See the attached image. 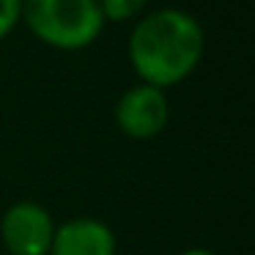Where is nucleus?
<instances>
[{
    "instance_id": "nucleus-3",
    "label": "nucleus",
    "mask_w": 255,
    "mask_h": 255,
    "mask_svg": "<svg viewBox=\"0 0 255 255\" xmlns=\"http://www.w3.org/2000/svg\"><path fill=\"white\" fill-rule=\"evenodd\" d=\"M113 121L129 140H154L170 124L167 91L148 83H134L116 99Z\"/></svg>"
},
{
    "instance_id": "nucleus-6",
    "label": "nucleus",
    "mask_w": 255,
    "mask_h": 255,
    "mask_svg": "<svg viewBox=\"0 0 255 255\" xmlns=\"http://www.w3.org/2000/svg\"><path fill=\"white\" fill-rule=\"evenodd\" d=\"M151 0H96L105 22H137Z\"/></svg>"
},
{
    "instance_id": "nucleus-4",
    "label": "nucleus",
    "mask_w": 255,
    "mask_h": 255,
    "mask_svg": "<svg viewBox=\"0 0 255 255\" xmlns=\"http://www.w3.org/2000/svg\"><path fill=\"white\" fill-rule=\"evenodd\" d=\"M55 217L36 200H17L0 217V242L8 255H50Z\"/></svg>"
},
{
    "instance_id": "nucleus-1",
    "label": "nucleus",
    "mask_w": 255,
    "mask_h": 255,
    "mask_svg": "<svg viewBox=\"0 0 255 255\" xmlns=\"http://www.w3.org/2000/svg\"><path fill=\"white\" fill-rule=\"evenodd\" d=\"M206 55V30L192 11L178 6L145 11L132 25L127 58L137 83L170 91L195 74Z\"/></svg>"
},
{
    "instance_id": "nucleus-2",
    "label": "nucleus",
    "mask_w": 255,
    "mask_h": 255,
    "mask_svg": "<svg viewBox=\"0 0 255 255\" xmlns=\"http://www.w3.org/2000/svg\"><path fill=\"white\" fill-rule=\"evenodd\" d=\"M22 25L58 52L88 50L107 28L96 0H22Z\"/></svg>"
},
{
    "instance_id": "nucleus-7",
    "label": "nucleus",
    "mask_w": 255,
    "mask_h": 255,
    "mask_svg": "<svg viewBox=\"0 0 255 255\" xmlns=\"http://www.w3.org/2000/svg\"><path fill=\"white\" fill-rule=\"evenodd\" d=\"M22 25V0H0V44Z\"/></svg>"
},
{
    "instance_id": "nucleus-8",
    "label": "nucleus",
    "mask_w": 255,
    "mask_h": 255,
    "mask_svg": "<svg viewBox=\"0 0 255 255\" xmlns=\"http://www.w3.org/2000/svg\"><path fill=\"white\" fill-rule=\"evenodd\" d=\"M176 255H217V253L209 250V247H187V250H181V253H176Z\"/></svg>"
},
{
    "instance_id": "nucleus-5",
    "label": "nucleus",
    "mask_w": 255,
    "mask_h": 255,
    "mask_svg": "<svg viewBox=\"0 0 255 255\" xmlns=\"http://www.w3.org/2000/svg\"><path fill=\"white\" fill-rule=\"evenodd\" d=\"M50 255H118V239L96 217H72L58 222Z\"/></svg>"
}]
</instances>
